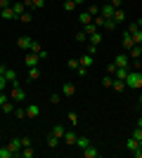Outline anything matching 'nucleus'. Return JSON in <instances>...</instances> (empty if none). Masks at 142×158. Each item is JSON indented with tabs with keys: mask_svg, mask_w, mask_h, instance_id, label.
I'll return each mask as SVG.
<instances>
[{
	"mask_svg": "<svg viewBox=\"0 0 142 158\" xmlns=\"http://www.w3.org/2000/svg\"><path fill=\"white\" fill-rule=\"evenodd\" d=\"M126 87H130V90H142V73L140 71H128Z\"/></svg>",
	"mask_w": 142,
	"mask_h": 158,
	"instance_id": "f257e3e1",
	"label": "nucleus"
},
{
	"mask_svg": "<svg viewBox=\"0 0 142 158\" xmlns=\"http://www.w3.org/2000/svg\"><path fill=\"white\" fill-rule=\"evenodd\" d=\"M10 99H12V102H24V99H26V92H24V87H21V85L10 87Z\"/></svg>",
	"mask_w": 142,
	"mask_h": 158,
	"instance_id": "f03ea898",
	"label": "nucleus"
},
{
	"mask_svg": "<svg viewBox=\"0 0 142 158\" xmlns=\"http://www.w3.org/2000/svg\"><path fill=\"white\" fill-rule=\"evenodd\" d=\"M31 45H33V38H31V35H21V38L17 40V47L24 50V52H31Z\"/></svg>",
	"mask_w": 142,
	"mask_h": 158,
	"instance_id": "7ed1b4c3",
	"label": "nucleus"
},
{
	"mask_svg": "<svg viewBox=\"0 0 142 158\" xmlns=\"http://www.w3.org/2000/svg\"><path fill=\"white\" fill-rule=\"evenodd\" d=\"M7 146H10V151H12L14 156H19V151L24 149V144H21V137H12L10 142H7Z\"/></svg>",
	"mask_w": 142,
	"mask_h": 158,
	"instance_id": "20e7f679",
	"label": "nucleus"
},
{
	"mask_svg": "<svg viewBox=\"0 0 142 158\" xmlns=\"http://www.w3.org/2000/svg\"><path fill=\"white\" fill-rule=\"evenodd\" d=\"M114 64L118 66V69H128V64H130V57H128V52L116 54V57H114Z\"/></svg>",
	"mask_w": 142,
	"mask_h": 158,
	"instance_id": "39448f33",
	"label": "nucleus"
},
{
	"mask_svg": "<svg viewBox=\"0 0 142 158\" xmlns=\"http://www.w3.org/2000/svg\"><path fill=\"white\" fill-rule=\"evenodd\" d=\"M38 64H41V57H38L36 52H26V57H24V66L31 69V66H38Z\"/></svg>",
	"mask_w": 142,
	"mask_h": 158,
	"instance_id": "423d86ee",
	"label": "nucleus"
},
{
	"mask_svg": "<svg viewBox=\"0 0 142 158\" xmlns=\"http://www.w3.org/2000/svg\"><path fill=\"white\" fill-rule=\"evenodd\" d=\"M114 12H116V7L111 5V2H107V5L100 7V14L104 17V19H114Z\"/></svg>",
	"mask_w": 142,
	"mask_h": 158,
	"instance_id": "0eeeda50",
	"label": "nucleus"
},
{
	"mask_svg": "<svg viewBox=\"0 0 142 158\" xmlns=\"http://www.w3.org/2000/svg\"><path fill=\"white\" fill-rule=\"evenodd\" d=\"M5 80L10 83V87L19 85V78H17V71H14V69H7V71H5Z\"/></svg>",
	"mask_w": 142,
	"mask_h": 158,
	"instance_id": "6e6552de",
	"label": "nucleus"
},
{
	"mask_svg": "<svg viewBox=\"0 0 142 158\" xmlns=\"http://www.w3.org/2000/svg\"><path fill=\"white\" fill-rule=\"evenodd\" d=\"M74 94H76L74 83H62V97H74Z\"/></svg>",
	"mask_w": 142,
	"mask_h": 158,
	"instance_id": "1a4fd4ad",
	"label": "nucleus"
},
{
	"mask_svg": "<svg viewBox=\"0 0 142 158\" xmlns=\"http://www.w3.org/2000/svg\"><path fill=\"white\" fill-rule=\"evenodd\" d=\"M76 139H78V135H76L74 130H67V132H64V137H62V142H64V144H69V146H74Z\"/></svg>",
	"mask_w": 142,
	"mask_h": 158,
	"instance_id": "9d476101",
	"label": "nucleus"
},
{
	"mask_svg": "<svg viewBox=\"0 0 142 158\" xmlns=\"http://www.w3.org/2000/svg\"><path fill=\"white\" fill-rule=\"evenodd\" d=\"M41 116V106L38 104H28L26 106V118H38Z\"/></svg>",
	"mask_w": 142,
	"mask_h": 158,
	"instance_id": "9b49d317",
	"label": "nucleus"
},
{
	"mask_svg": "<svg viewBox=\"0 0 142 158\" xmlns=\"http://www.w3.org/2000/svg\"><path fill=\"white\" fill-rule=\"evenodd\" d=\"M121 45H123V50H126V52H128L130 47L135 45V40H133V35H130V33H128V31L123 33V40H121Z\"/></svg>",
	"mask_w": 142,
	"mask_h": 158,
	"instance_id": "f8f14e48",
	"label": "nucleus"
},
{
	"mask_svg": "<svg viewBox=\"0 0 142 158\" xmlns=\"http://www.w3.org/2000/svg\"><path fill=\"white\" fill-rule=\"evenodd\" d=\"M12 10H14V14H17V19H19V14H24L28 7H26V2H24V0H21V2H14V0H12Z\"/></svg>",
	"mask_w": 142,
	"mask_h": 158,
	"instance_id": "ddd939ff",
	"label": "nucleus"
},
{
	"mask_svg": "<svg viewBox=\"0 0 142 158\" xmlns=\"http://www.w3.org/2000/svg\"><path fill=\"white\" fill-rule=\"evenodd\" d=\"M83 156H85V158H100V151L90 144V146H85V149H83Z\"/></svg>",
	"mask_w": 142,
	"mask_h": 158,
	"instance_id": "4468645a",
	"label": "nucleus"
},
{
	"mask_svg": "<svg viewBox=\"0 0 142 158\" xmlns=\"http://www.w3.org/2000/svg\"><path fill=\"white\" fill-rule=\"evenodd\" d=\"M78 64H81V66H85V69H90V66L95 64V57H93V54H83L81 59H78Z\"/></svg>",
	"mask_w": 142,
	"mask_h": 158,
	"instance_id": "2eb2a0df",
	"label": "nucleus"
},
{
	"mask_svg": "<svg viewBox=\"0 0 142 158\" xmlns=\"http://www.w3.org/2000/svg\"><path fill=\"white\" fill-rule=\"evenodd\" d=\"M45 142H47V146H50V149H57V146H59V142H62V139L57 137V135H52V132H50V135H47V139H45Z\"/></svg>",
	"mask_w": 142,
	"mask_h": 158,
	"instance_id": "dca6fc26",
	"label": "nucleus"
},
{
	"mask_svg": "<svg viewBox=\"0 0 142 158\" xmlns=\"http://www.w3.org/2000/svg\"><path fill=\"white\" fill-rule=\"evenodd\" d=\"M126 149H128V153H130V151H135V149H140V139L128 137V142H126Z\"/></svg>",
	"mask_w": 142,
	"mask_h": 158,
	"instance_id": "f3484780",
	"label": "nucleus"
},
{
	"mask_svg": "<svg viewBox=\"0 0 142 158\" xmlns=\"http://www.w3.org/2000/svg\"><path fill=\"white\" fill-rule=\"evenodd\" d=\"M128 54H130V59H140L142 57V45H133L128 50Z\"/></svg>",
	"mask_w": 142,
	"mask_h": 158,
	"instance_id": "a211bd4d",
	"label": "nucleus"
},
{
	"mask_svg": "<svg viewBox=\"0 0 142 158\" xmlns=\"http://www.w3.org/2000/svg\"><path fill=\"white\" fill-rule=\"evenodd\" d=\"M0 17H2V19H17V14H14L12 5H10V7H5V10H0Z\"/></svg>",
	"mask_w": 142,
	"mask_h": 158,
	"instance_id": "6ab92c4d",
	"label": "nucleus"
},
{
	"mask_svg": "<svg viewBox=\"0 0 142 158\" xmlns=\"http://www.w3.org/2000/svg\"><path fill=\"white\" fill-rule=\"evenodd\" d=\"M114 78H116V80H126V78H128V69H118V66H116Z\"/></svg>",
	"mask_w": 142,
	"mask_h": 158,
	"instance_id": "aec40b11",
	"label": "nucleus"
},
{
	"mask_svg": "<svg viewBox=\"0 0 142 158\" xmlns=\"http://www.w3.org/2000/svg\"><path fill=\"white\" fill-rule=\"evenodd\" d=\"M78 21H81V26H85V24H90V21H93V17H90V12H88V10L78 14Z\"/></svg>",
	"mask_w": 142,
	"mask_h": 158,
	"instance_id": "412c9836",
	"label": "nucleus"
},
{
	"mask_svg": "<svg viewBox=\"0 0 142 158\" xmlns=\"http://www.w3.org/2000/svg\"><path fill=\"white\" fill-rule=\"evenodd\" d=\"M50 132H52V135H57V137H64V132H67V127H64V125H59V123H57V125H54L52 127V130H50Z\"/></svg>",
	"mask_w": 142,
	"mask_h": 158,
	"instance_id": "4be33fe9",
	"label": "nucleus"
},
{
	"mask_svg": "<svg viewBox=\"0 0 142 158\" xmlns=\"http://www.w3.org/2000/svg\"><path fill=\"white\" fill-rule=\"evenodd\" d=\"M74 146H78V149L83 151L85 146H90V139H88V137H78V139H76V144H74Z\"/></svg>",
	"mask_w": 142,
	"mask_h": 158,
	"instance_id": "5701e85b",
	"label": "nucleus"
},
{
	"mask_svg": "<svg viewBox=\"0 0 142 158\" xmlns=\"http://www.w3.org/2000/svg\"><path fill=\"white\" fill-rule=\"evenodd\" d=\"M36 78H41V69H38V66H31V69H28V80H36Z\"/></svg>",
	"mask_w": 142,
	"mask_h": 158,
	"instance_id": "b1692460",
	"label": "nucleus"
},
{
	"mask_svg": "<svg viewBox=\"0 0 142 158\" xmlns=\"http://www.w3.org/2000/svg\"><path fill=\"white\" fill-rule=\"evenodd\" d=\"M114 21H116V24H121V21H126V12H123L121 7H118V10L114 12Z\"/></svg>",
	"mask_w": 142,
	"mask_h": 158,
	"instance_id": "393cba45",
	"label": "nucleus"
},
{
	"mask_svg": "<svg viewBox=\"0 0 142 158\" xmlns=\"http://www.w3.org/2000/svg\"><path fill=\"white\" fill-rule=\"evenodd\" d=\"M83 31H85V35H93V33H97L100 28H97L93 21H90V24H85V26H83Z\"/></svg>",
	"mask_w": 142,
	"mask_h": 158,
	"instance_id": "a878e982",
	"label": "nucleus"
},
{
	"mask_svg": "<svg viewBox=\"0 0 142 158\" xmlns=\"http://www.w3.org/2000/svg\"><path fill=\"white\" fill-rule=\"evenodd\" d=\"M33 153H36V151L31 149V146H24V149L19 151V156H21V158H33Z\"/></svg>",
	"mask_w": 142,
	"mask_h": 158,
	"instance_id": "bb28decb",
	"label": "nucleus"
},
{
	"mask_svg": "<svg viewBox=\"0 0 142 158\" xmlns=\"http://www.w3.org/2000/svg\"><path fill=\"white\" fill-rule=\"evenodd\" d=\"M0 158H14V153L10 151V146H0Z\"/></svg>",
	"mask_w": 142,
	"mask_h": 158,
	"instance_id": "cd10ccee",
	"label": "nucleus"
},
{
	"mask_svg": "<svg viewBox=\"0 0 142 158\" xmlns=\"http://www.w3.org/2000/svg\"><path fill=\"white\" fill-rule=\"evenodd\" d=\"M88 40H90V43H95V45H100V43H102V33L100 31L93 33V35H88Z\"/></svg>",
	"mask_w": 142,
	"mask_h": 158,
	"instance_id": "c85d7f7f",
	"label": "nucleus"
},
{
	"mask_svg": "<svg viewBox=\"0 0 142 158\" xmlns=\"http://www.w3.org/2000/svg\"><path fill=\"white\" fill-rule=\"evenodd\" d=\"M0 109H2V111H5V113H12V111H14V102H12V99H10V102H5V104L0 106Z\"/></svg>",
	"mask_w": 142,
	"mask_h": 158,
	"instance_id": "c756f323",
	"label": "nucleus"
},
{
	"mask_svg": "<svg viewBox=\"0 0 142 158\" xmlns=\"http://www.w3.org/2000/svg\"><path fill=\"white\" fill-rule=\"evenodd\" d=\"M102 85H104V87H111V85H114V76H109V73H107V76L102 78Z\"/></svg>",
	"mask_w": 142,
	"mask_h": 158,
	"instance_id": "7c9ffc66",
	"label": "nucleus"
},
{
	"mask_svg": "<svg viewBox=\"0 0 142 158\" xmlns=\"http://www.w3.org/2000/svg\"><path fill=\"white\" fill-rule=\"evenodd\" d=\"M76 7H78V5H76L74 0H64V10H67V12H74Z\"/></svg>",
	"mask_w": 142,
	"mask_h": 158,
	"instance_id": "2f4dec72",
	"label": "nucleus"
},
{
	"mask_svg": "<svg viewBox=\"0 0 142 158\" xmlns=\"http://www.w3.org/2000/svg\"><path fill=\"white\" fill-rule=\"evenodd\" d=\"M111 87L121 92V90H126V80H116V78H114V85H111Z\"/></svg>",
	"mask_w": 142,
	"mask_h": 158,
	"instance_id": "473e14b6",
	"label": "nucleus"
},
{
	"mask_svg": "<svg viewBox=\"0 0 142 158\" xmlns=\"http://www.w3.org/2000/svg\"><path fill=\"white\" fill-rule=\"evenodd\" d=\"M102 28H104V31H114V28H116V21H114V19H107Z\"/></svg>",
	"mask_w": 142,
	"mask_h": 158,
	"instance_id": "72a5a7b5",
	"label": "nucleus"
},
{
	"mask_svg": "<svg viewBox=\"0 0 142 158\" xmlns=\"http://www.w3.org/2000/svg\"><path fill=\"white\" fill-rule=\"evenodd\" d=\"M137 31H140V24H137V21H133V24H128V33H130V35H135Z\"/></svg>",
	"mask_w": 142,
	"mask_h": 158,
	"instance_id": "f704fd0d",
	"label": "nucleus"
},
{
	"mask_svg": "<svg viewBox=\"0 0 142 158\" xmlns=\"http://www.w3.org/2000/svg\"><path fill=\"white\" fill-rule=\"evenodd\" d=\"M47 99H50V104H52V106H57V104H59V102H62V94H50V97H47Z\"/></svg>",
	"mask_w": 142,
	"mask_h": 158,
	"instance_id": "c9c22d12",
	"label": "nucleus"
},
{
	"mask_svg": "<svg viewBox=\"0 0 142 158\" xmlns=\"http://www.w3.org/2000/svg\"><path fill=\"white\" fill-rule=\"evenodd\" d=\"M14 116H17V118H26V109H24V106H17V109H14Z\"/></svg>",
	"mask_w": 142,
	"mask_h": 158,
	"instance_id": "e433bc0d",
	"label": "nucleus"
},
{
	"mask_svg": "<svg viewBox=\"0 0 142 158\" xmlns=\"http://www.w3.org/2000/svg\"><path fill=\"white\" fill-rule=\"evenodd\" d=\"M97 50H100V45H95V43H90V40H88V54H93V57H95Z\"/></svg>",
	"mask_w": 142,
	"mask_h": 158,
	"instance_id": "4c0bfd02",
	"label": "nucleus"
},
{
	"mask_svg": "<svg viewBox=\"0 0 142 158\" xmlns=\"http://www.w3.org/2000/svg\"><path fill=\"white\" fill-rule=\"evenodd\" d=\"M67 120L71 123V125H78V116H76V113H71V111L67 113Z\"/></svg>",
	"mask_w": 142,
	"mask_h": 158,
	"instance_id": "58836bf2",
	"label": "nucleus"
},
{
	"mask_svg": "<svg viewBox=\"0 0 142 158\" xmlns=\"http://www.w3.org/2000/svg\"><path fill=\"white\" fill-rule=\"evenodd\" d=\"M74 38L78 40V43H85V40H88V35H85V31H83V28H81V31H78V33H76V35H74Z\"/></svg>",
	"mask_w": 142,
	"mask_h": 158,
	"instance_id": "ea45409f",
	"label": "nucleus"
},
{
	"mask_svg": "<svg viewBox=\"0 0 142 158\" xmlns=\"http://www.w3.org/2000/svg\"><path fill=\"white\" fill-rule=\"evenodd\" d=\"M31 19H33V17H31V12H28V10H26L24 14H19V21H24V24H28Z\"/></svg>",
	"mask_w": 142,
	"mask_h": 158,
	"instance_id": "a19ab883",
	"label": "nucleus"
},
{
	"mask_svg": "<svg viewBox=\"0 0 142 158\" xmlns=\"http://www.w3.org/2000/svg\"><path fill=\"white\" fill-rule=\"evenodd\" d=\"M31 52L41 54V52H43V45H41V43H36V40H33V45H31Z\"/></svg>",
	"mask_w": 142,
	"mask_h": 158,
	"instance_id": "79ce46f5",
	"label": "nucleus"
},
{
	"mask_svg": "<svg viewBox=\"0 0 142 158\" xmlns=\"http://www.w3.org/2000/svg\"><path fill=\"white\" fill-rule=\"evenodd\" d=\"M7 87H10V83L5 80V76H0V92H5Z\"/></svg>",
	"mask_w": 142,
	"mask_h": 158,
	"instance_id": "37998d69",
	"label": "nucleus"
},
{
	"mask_svg": "<svg viewBox=\"0 0 142 158\" xmlns=\"http://www.w3.org/2000/svg\"><path fill=\"white\" fill-rule=\"evenodd\" d=\"M130 137H135V139H142V127L140 125H135V130H133V135Z\"/></svg>",
	"mask_w": 142,
	"mask_h": 158,
	"instance_id": "c03bdc74",
	"label": "nucleus"
},
{
	"mask_svg": "<svg viewBox=\"0 0 142 158\" xmlns=\"http://www.w3.org/2000/svg\"><path fill=\"white\" fill-rule=\"evenodd\" d=\"M88 12H90V17H97V14H100V7H97V5H90Z\"/></svg>",
	"mask_w": 142,
	"mask_h": 158,
	"instance_id": "a18cd8bd",
	"label": "nucleus"
},
{
	"mask_svg": "<svg viewBox=\"0 0 142 158\" xmlns=\"http://www.w3.org/2000/svg\"><path fill=\"white\" fill-rule=\"evenodd\" d=\"M133 40H135V45H142V28L135 33V35H133Z\"/></svg>",
	"mask_w": 142,
	"mask_h": 158,
	"instance_id": "49530a36",
	"label": "nucleus"
},
{
	"mask_svg": "<svg viewBox=\"0 0 142 158\" xmlns=\"http://www.w3.org/2000/svg\"><path fill=\"white\" fill-rule=\"evenodd\" d=\"M33 7L36 10H43V7H45V0H33Z\"/></svg>",
	"mask_w": 142,
	"mask_h": 158,
	"instance_id": "de8ad7c7",
	"label": "nucleus"
},
{
	"mask_svg": "<svg viewBox=\"0 0 142 158\" xmlns=\"http://www.w3.org/2000/svg\"><path fill=\"white\" fill-rule=\"evenodd\" d=\"M5 102H10V94H5V92H0V106L5 104Z\"/></svg>",
	"mask_w": 142,
	"mask_h": 158,
	"instance_id": "09e8293b",
	"label": "nucleus"
},
{
	"mask_svg": "<svg viewBox=\"0 0 142 158\" xmlns=\"http://www.w3.org/2000/svg\"><path fill=\"white\" fill-rule=\"evenodd\" d=\"M114 71H116V64H114V61H111V64L107 66V73H109V76H114Z\"/></svg>",
	"mask_w": 142,
	"mask_h": 158,
	"instance_id": "8fccbe9b",
	"label": "nucleus"
},
{
	"mask_svg": "<svg viewBox=\"0 0 142 158\" xmlns=\"http://www.w3.org/2000/svg\"><path fill=\"white\" fill-rule=\"evenodd\" d=\"M67 66H69V69H78V59H69Z\"/></svg>",
	"mask_w": 142,
	"mask_h": 158,
	"instance_id": "3c124183",
	"label": "nucleus"
},
{
	"mask_svg": "<svg viewBox=\"0 0 142 158\" xmlns=\"http://www.w3.org/2000/svg\"><path fill=\"white\" fill-rule=\"evenodd\" d=\"M130 156H133V158H142V149H135V151H130Z\"/></svg>",
	"mask_w": 142,
	"mask_h": 158,
	"instance_id": "603ef678",
	"label": "nucleus"
},
{
	"mask_svg": "<svg viewBox=\"0 0 142 158\" xmlns=\"http://www.w3.org/2000/svg\"><path fill=\"white\" fill-rule=\"evenodd\" d=\"M109 2H111V5H114V7H116V10H118V7H121V5H123V0H109Z\"/></svg>",
	"mask_w": 142,
	"mask_h": 158,
	"instance_id": "864d4df0",
	"label": "nucleus"
},
{
	"mask_svg": "<svg viewBox=\"0 0 142 158\" xmlns=\"http://www.w3.org/2000/svg\"><path fill=\"white\" fill-rule=\"evenodd\" d=\"M5 71H7V66H5V64H0V76H5Z\"/></svg>",
	"mask_w": 142,
	"mask_h": 158,
	"instance_id": "5fc2aeb1",
	"label": "nucleus"
},
{
	"mask_svg": "<svg viewBox=\"0 0 142 158\" xmlns=\"http://www.w3.org/2000/svg\"><path fill=\"white\" fill-rule=\"evenodd\" d=\"M76 5H85V2H88V0H74Z\"/></svg>",
	"mask_w": 142,
	"mask_h": 158,
	"instance_id": "6e6d98bb",
	"label": "nucleus"
},
{
	"mask_svg": "<svg viewBox=\"0 0 142 158\" xmlns=\"http://www.w3.org/2000/svg\"><path fill=\"white\" fill-rule=\"evenodd\" d=\"M137 104H140V109H142V94H140V102H137Z\"/></svg>",
	"mask_w": 142,
	"mask_h": 158,
	"instance_id": "4d7b16f0",
	"label": "nucleus"
},
{
	"mask_svg": "<svg viewBox=\"0 0 142 158\" xmlns=\"http://www.w3.org/2000/svg\"><path fill=\"white\" fill-rule=\"evenodd\" d=\"M140 149H142V139H140Z\"/></svg>",
	"mask_w": 142,
	"mask_h": 158,
	"instance_id": "13d9d810",
	"label": "nucleus"
},
{
	"mask_svg": "<svg viewBox=\"0 0 142 158\" xmlns=\"http://www.w3.org/2000/svg\"><path fill=\"white\" fill-rule=\"evenodd\" d=\"M140 61H142V57H140Z\"/></svg>",
	"mask_w": 142,
	"mask_h": 158,
	"instance_id": "bf43d9fd",
	"label": "nucleus"
},
{
	"mask_svg": "<svg viewBox=\"0 0 142 158\" xmlns=\"http://www.w3.org/2000/svg\"><path fill=\"white\" fill-rule=\"evenodd\" d=\"M107 2H109V0H107Z\"/></svg>",
	"mask_w": 142,
	"mask_h": 158,
	"instance_id": "052dcab7",
	"label": "nucleus"
},
{
	"mask_svg": "<svg viewBox=\"0 0 142 158\" xmlns=\"http://www.w3.org/2000/svg\"><path fill=\"white\" fill-rule=\"evenodd\" d=\"M140 73H142V71H140Z\"/></svg>",
	"mask_w": 142,
	"mask_h": 158,
	"instance_id": "680f3d73",
	"label": "nucleus"
}]
</instances>
